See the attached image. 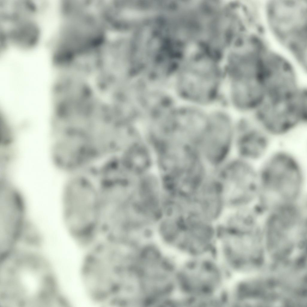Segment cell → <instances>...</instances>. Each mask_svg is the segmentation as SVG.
I'll list each match as a JSON object with an SVG mask.
<instances>
[{
	"label": "cell",
	"mask_w": 307,
	"mask_h": 307,
	"mask_svg": "<svg viewBox=\"0 0 307 307\" xmlns=\"http://www.w3.org/2000/svg\"><path fill=\"white\" fill-rule=\"evenodd\" d=\"M235 131L228 118L216 113L208 118L197 139L200 154L210 164L221 163L228 156L232 142H235Z\"/></svg>",
	"instance_id": "5b68a950"
},
{
	"label": "cell",
	"mask_w": 307,
	"mask_h": 307,
	"mask_svg": "<svg viewBox=\"0 0 307 307\" xmlns=\"http://www.w3.org/2000/svg\"></svg>",
	"instance_id": "5bb4252c"
},
{
	"label": "cell",
	"mask_w": 307,
	"mask_h": 307,
	"mask_svg": "<svg viewBox=\"0 0 307 307\" xmlns=\"http://www.w3.org/2000/svg\"><path fill=\"white\" fill-rule=\"evenodd\" d=\"M262 77L265 95L268 96L288 94L302 86L298 74L291 66L284 62H263Z\"/></svg>",
	"instance_id": "9c48e42d"
},
{
	"label": "cell",
	"mask_w": 307,
	"mask_h": 307,
	"mask_svg": "<svg viewBox=\"0 0 307 307\" xmlns=\"http://www.w3.org/2000/svg\"><path fill=\"white\" fill-rule=\"evenodd\" d=\"M99 11H100V10H99ZM100 17H101V16H100ZM100 20H101V19H100Z\"/></svg>",
	"instance_id": "4fadbf2b"
},
{
	"label": "cell",
	"mask_w": 307,
	"mask_h": 307,
	"mask_svg": "<svg viewBox=\"0 0 307 307\" xmlns=\"http://www.w3.org/2000/svg\"><path fill=\"white\" fill-rule=\"evenodd\" d=\"M63 207L65 221L70 231L78 236L94 232L101 215L100 198L85 177L76 176L64 190Z\"/></svg>",
	"instance_id": "3957f363"
},
{
	"label": "cell",
	"mask_w": 307,
	"mask_h": 307,
	"mask_svg": "<svg viewBox=\"0 0 307 307\" xmlns=\"http://www.w3.org/2000/svg\"></svg>",
	"instance_id": "9a60e30c"
},
{
	"label": "cell",
	"mask_w": 307,
	"mask_h": 307,
	"mask_svg": "<svg viewBox=\"0 0 307 307\" xmlns=\"http://www.w3.org/2000/svg\"><path fill=\"white\" fill-rule=\"evenodd\" d=\"M213 70L192 68L184 75L183 90L188 98L193 102H204L212 97L218 85V74Z\"/></svg>",
	"instance_id": "30bf717a"
},
{
	"label": "cell",
	"mask_w": 307,
	"mask_h": 307,
	"mask_svg": "<svg viewBox=\"0 0 307 307\" xmlns=\"http://www.w3.org/2000/svg\"><path fill=\"white\" fill-rule=\"evenodd\" d=\"M236 130L235 144L239 157L256 164L272 151V138L254 119L242 121Z\"/></svg>",
	"instance_id": "ba28073f"
},
{
	"label": "cell",
	"mask_w": 307,
	"mask_h": 307,
	"mask_svg": "<svg viewBox=\"0 0 307 307\" xmlns=\"http://www.w3.org/2000/svg\"><path fill=\"white\" fill-rule=\"evenodd\" d=\"M31 19L14 23L6 33L9 42L23 49L32 48L38 43L40 31L37 25Z\"/></svg>",
	"instance_id": "8fae6325"
},
{
	"label": "cell",
	"mask_w": 307,
	"mask_h": 307,
	"mask_svg": "<svg viewBox=\"0 0 307 307\" xmlns=\"http://www.w3.org/2000/svg\"><path fill=\"white\" fill-rule=\"evenodd\" d=\"M258 167L262 187L285 201L292 198L303 185L306 175L300 159L283 148L272 150Z\"/></svg>",
	"instance_id": "277c9868"
},
{
	"label": "cell",
	"mask_w": 307,
	"mask_h": 307,
	"mask_svg": "<svg viewBox=\"0 0 307 307\" xmlns=\"http://www.w3.org/2000/svg\"><path fill=\"white\" fill-rule=\"evenodd\" d=\"M136 146L125 152L122 160L125 167L130 170L139 172L147 168L150 158L147 151L143 147Z\"/></svg>",
	"instance_id": "7c38bea8"
},
{
	"label": "cell",
	"mask_w": 307,
	"mask_h": 307,
	"mask_svg": "<svg viewBox=\"0 0 307 307\" xmlns=\"http://www.w3.org/2000/svg\"><path fill=\"white\" fill-rule=\"evenodd\" d=\"M306 95L302 89L288 97L265 99L254 119L272 138L287 136L306 123Z\"/></svg>",
	"instance_id": "7a4b0ae2"
},
{
	"label": "cell",
	"mask_w": 307,
	"mask_h": 307,
	"mask_svg": "<svg viewBox=\"0 0 307 307\" xmlns=\"http://www.w3.org/2000/svg\"><path fill=\"white\" fill-rule=\"evenodd\" d=\"M180 277L182 291L192 304H203L219 295L226 285L227 271L209 254L187 257Z\"/></svg>",
	"instance_id": "6da1fadb"
},
{
	"label": "cell",
	"mask_w": 307,
	"mask_h": 307,
	"mask_svg": "<svg viewBox=\"0 0 307 307\" xmlns=\"http://www.w3.org/2000/svg\"><path fill=\"white\" fill-rule=\"evenodd\" d=\"M25 204L16 187L0 189V241L9 243L19 236L28 220Z\"/></svg>",
	"instance_id": "52a82bcc"
},
{
	"label": "cell",
	"mask_w": 307,
	"mask_h": 307,
	"mask_svg": "<svg viewBox=\"0 0 307 307\" xmlns=\"http://www.w3.org/2000/svg\"><path fill=\"white\" fill-rule=\"evenodd\" d=\"M59 138L53 147L52 156L55 163L60 168L75 170L95 157L91 140L85 132L73 130Z\"/></svg>",
	"instance_id": "8992f818"
}]
</instances>
